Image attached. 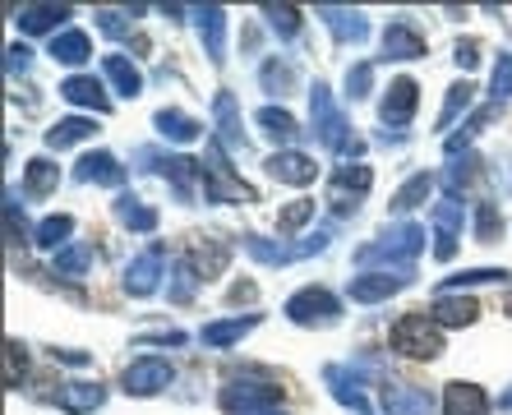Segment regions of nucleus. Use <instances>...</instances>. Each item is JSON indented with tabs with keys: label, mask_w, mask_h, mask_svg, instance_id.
Returning a JSON list of instances; mask_svg holds the SVG:
<instances>
[{
	"label": "nucleus",
	"mask_w": 512,
	"mask_h": 415,
	"mask_svg": "<svg viewBox=\"0 0 512 415\" xmlns=\"http://www.w3.org/2000/svg\"><path fill=\"white\" fill-rule=\"evenodd\" d=\"M199 176H203V194H208V203H254V190L231 171L227 148H222L217 139H208V157H203Z\"/></svg>",
	"instance_id": "1"
},
{
	"label": "nucleus",
	"mask_w": 512,
	"mask_h": 415,
	"mask_svg": "<svg viewBox=\"0 0 512 415\" xmlns=\"http://www.w3.org/2000/svg\"><path fill=\"white\" fill-rule=\"evenodd\" d=\"M388 346L406 360H434L443 351V332H439V323L425 319V314H402V319L393 323V332H388Z\"/></svg>",
	"instance_id": "2"
},
{
	"label": "nucleus",
	"mask_w": 512,
	"mask_h": 415,
	"mask_svg": "<svg viewBox=\"0 0 512 415\" xmlns=\"http://www.w3.org/2000/svg\"><path fill=\"white\" fill-rule=\"evenodd\" d=\"M425 249V226H416V222H402V226H393L388 236H379L374 245H360L356 249V263H411Z\"/></svg>",
	"instance_id": "3"
},
{
	"label": "nucleus",
	"mask_w": 512,
	"mask_h": 415,
	"mask_svg": "<svg viewBox=\"0 0 512 415\" xmlns=\"http://www.w3.org/2000/svg\"><path fill=\"white\" fill-rule=\"evenodd\" d=\"M310 116H314V130H310L314 139H319L323 148L342 153V143L351 139V134H346V116L333 102V88H328V83H314L310 88Z\"/></svg>",
	"instance_id": "4"
},
{
	"label": "nucleus",
	"mask_w": 512,
	"mask_h": 415,
	"mask_svg": "<svg viewBox=\"0 0 512 415\" xmlns=\"http://www.w3.org/2000/svg\"><path fill=\"white\" fill-rule=\"evenodd\" d=\"M286 319L300 323V328H319V323L328 328V323L342 319V300L333 291H323V286H305V291L286 300Z\"/></svg>",
	"instance_id": "5"
},
{
	"label": "nucleus",
	"mask_w": 512,
	"mask_h": 415,
	"mask_svg": "<svg viewBox=\"0 0 512 415\" xmlns=\"http://www.w3.org/2000/svg\"><path fill=\"white\" fill-rule=\"evenodd\" d=\"M370 185H374V171H370V166L346 162V166H337L333 176H328V203H333L337 213H356L360 199L370 194Z\"/></svg>",
	"instance_id": "6"
},
{
	"label": "nucleus",
	"mask_w": 512,
	"mask_h": 415,
	"mask_svg": "<svg viewBox=\"0 0 512 415\" xmlns=\"http://www.w3.org/2000/svg\"><path fill=\"white\" fill-rule=\"evenodd\" d=\"M222 411L231 415H259V411H277V402H282V388H273V383H227L222 388Z\"/></svg>",
	"instance_id": "7"
},
{
	"label": "nucleus",
	"mask_w": 512,
	"mask_h": 415,
	"mask_svg": "<svg viewBox=\"0 0 512 415\" xmlns=\"http://www.w3.org/2000/svg\"><path fill=\"white\" fill-rule=\"evenodd\" d=\"M411 282H416L411 268H402V273H365V277H351L346 296L356 300V305H379V300H393L397 291H406Z\"/></svg>",
	"instance_id": "8"
},
{
	"label": "nucleus",
	"mask_w": 512,
	"mask_h": 415,
	"mask_svg": "<svg viewBox=\"0 0 512 415\" xmlns=\"http://www.w3.org/2000/svg\"><path fill=\"white\" fill-rule=\"evenodd\" d=\"M171 379H176V369H171V360H157V356H148V360H134L130 369H125V392L130 397H153V392H162V388H171Z\"/></svg>",
	"instance_id": "9"
},
{
	"label": "nucleus",
	"mask_w": 512,
	"mask_h": 415,
	"mask_svg": "<svg viewBox=\"0 0 512 415\" xmlns=\"http://www.w3.org/2000/svg\"><path fill=\"white\" fill-rule=\"evenodd\" d=\"M162 268H167V245H153V249H143L139 259L125 268V291L130 296H153L157 282H162Z\"/></svg>",
	"instance_id": "10"
},
{
	"label": "nucleus",
	"mask_w": 512,
	"mask_h": 415,
	"mask_svg": "<svg viewBox=\"0 0 512 415\" xmlns=\"http://www.w3.org/2000/svg\"><path fill=\"white\" fill-rule=\"evenodd\" d=\"M462 203L453 199V194H448V199L439 203V208H434V259H453L457 254V231H462Z\"/></svg>",
	"instance_id": "11"
},
{
	"label": "nucleus",
	"mask_w": 512,
	"mask_h": 415,
	"mask_svg": "<svg viewBox=\"0 0 512 415\" xmlns=\"http://www.w3.org/2000/svg\"><path fill=\"white\" fill-rule=\"evenodd\" d=\"M139 162H157V171L176 185L180 203H190L194 199V171H199L203 162H190V157H167V153H157V148H143Z\"/></svg>",
	"instance_id": "12"
},
{
	"label": "nucleus",
	"mask_w": 512,
	"mask_h": 415,
	"mask_svg": "<svg viewBox=\"0 0 512 415\" xmlns=\"http://www.w3.org/2000/svg\"><path fill=\"white\" fill-rule=\"evenodd\" d=\"M383 415H434V392L416 383H393L383 392Z\"/></svg>",
	"instance_id": "13"
},
{
	"label": "nucleus",
	"mask_w": 512,
	"mask_h": 415,
	"mask_svg": "<svg viewBox=\"0 0 512 415\" xmlns=\"http://www.w3.org/2000/svg\"><path fill=\"white\" fill-rule=\"evenodd\" d=\"M416 102H420V88L416 79H393V88L383 93V125H411V116H416Z\"/></svg>",
	"instance_id": "14"
},
{
	"label": "nucleus",
	"mask_w": 512,
	"mask_h": 415,
	"mask_svg": "<svg viewBox=\"0 0 512 415\" xmlns=\"http://www.w3.org/2000/svg\"><path fill=\"white\" fill-rule=\"evenodd\" d=\"M323 379H328L333 397L346 406V411H356V415H374V411H370V402H365V392H360L356 369H346V365H328V369H323Z\"/></svg>",
	"instance_id": "15"
},
{
	"label": "nucleus",
	"mask_w": 512,
	"mask_h": 415,
	"mask_svg": "<svg viewBox=\"0 0 512 415\" xmlns=\"http://www.w3.org/2000/svg\"><path fill=\"white\" fill-rule=\"evenodd\" d=\"M74 176L88 180V185L120 190V185H125V166H120L111 153H84V157H79V166H74Z\"/></svg>",
	"instance_id": "16"
},
{
	"label": "nucleus",
	"mask_w": 512,
	"mask_h": 415,
	"mask_svg": "<svg viewBox=\"0 0 512 415\" xmlns=\"http://www.w3.org/2000/svg\"><path fill=\"white\" fill-rule=\"evenodd\" d=\"M268 176L273 180H282V185H310L314 176H319V162L314 157H305V153H273L268 157Z\"/></svg>",
	"instance_id": "17"
},
{
	"label": "nucleus",
	"mask_w": 512,
	"mask_h": 415,
	"mask_svg": "<svg viewBox=\"0 0 512 415\" xmlns=\"http://www.w3.org/2000/svg\"><path fill=\"white\" fill-rule=\"evenodd\" d=\"M383 56L388 60H420L425 56V37L416 33V24L397 19V24L383 28Z\"/></svg>",
	"instance_id": "18"
},
{
	"label": "nucleus",
	"mask_w": 512,
	"mask_h": 415,
	"mask_svg": "<svg viewBox=\"0 0 512 415\" xmlns=\"http://www.w3.org/2000/svg\"><path fill=\"white\" fill-rule=\"evenodd\" d=\"M60 97L74 102V107H88V111H111V97L107 88L93 79V74H74V79L60 83Z\"/></svg>",
	"instance_id": "19"
},
{
	"label": "nucleus",
	"mask_w": 512,
	"mask_h": 415,
	"mask_svg": "<svg viewBox=\"0 0 512 415\" xmlns=\"http://www.w3.org/2000/svg\"><path fill=\"white\" fill-rule=\"evenodd\" d=\"M443 415H489V397L476 383H448L443 388Z\"/></svg>",
	"instance_id": "20"
},
{
	"label": "nucleus",
	"mask_w": 512,
	"mask_h": 415,
	"mask_svg": "<svg viewBox=\"0 0 512 415\" xmlns=\"http://www.w3.org/2000/svg\"><path fill=\"white\" fill-rule=\"evenodd\" d=\"M319 19L328 24V33H333L337 42H365V37H370V24H365V14H360V10H337V5H323Z\"/></svg>",
	"instance_id": "21"
},
{
	"label": "nucleus",
	"mask_w": 512,
	"mask_h": 415,
	"mask_svg": "<svg viewBox=\"0 0 512 415\" xmlns=\"http://www.w3.org/2000/svg\"><path fill=\"white\" fill-rule=\"evenodd\" d=\"M429 319L439 323V328H471V323L480 319V305L471 296H439Z\"/></svg>",
	"instance_id": "22"
},
{
	"label": "nucleus",
	"mask_w": 512,
	"mask_h": 415,
	"mask_svg": "<svg viewBox=\"0 0 512 415\" xmlns=\"http://www.w3.org/2000/svg\"><path fill=\"white\" fill-rule=\"evenodd\" d=\"M107 402L102 383H60V411L65 415H88Z\"/></svg>",
	"instance_id": "23"
},
{
	"label": "nucleus",
	"mask_w": 512,
	"mask_h": 415,
	"mask_svg": "<svg viewBox=\"0 0 512 415\" xmlns=\"http://www.w3.org/2000/svg\"><path fill=\"white\" fill-rule=\"evenodd\" d=\"M199 33H203V47H208V60L213 65H222L227 60V10H217V5H208V10H199Z\"/></svg>",
	"instance_id": "24"
},
{
	"label": "nucleus",
	"mask_w": 512,
	"mask_h": 415,
	"mask_svg": "<svg viewBox=\"0 0 512 415\" xmlns=\"http://www.w3.org/2000/svg\"><path fill=\"white\" fill-rule=\"evenodd\" d=\"M60 19H70V5H24L14 24L24 28L28 37H37V33H51Z\"/></svg>",
	"instance_id": "25"
},
{
	"label": "nucleus",
	"mask_w": 512,
	"mask_h": 415,
	"mask_svg": "<svg viewBox=\"0 0 512 415\" xmlns=\"http://www.w3.org/2000/svg\"><path fill=\"white\" fill-rule=\"evenodd\" d=\"M180 259H190V268H194L199 277H213V273H222V268H227L231 249L222 245V240H213V245H203V240H194L190 254H180Z\"/></svg>",
	"instance_id": "26"
},
{
	"label": "nucleus",
	"mask_w": 512,
	"mask_h": 415,
	"mask_svg": "<svg viewBox=\"0 0 512 415\" xmlns=\"http://www.w3.org/2000/svg\"><path fill=\"white\" fill-rule=\"evenodd\" d=\"M51 56H56L60 65H84V60L93 56V42H88V33H79V28H65V33L51 37Z\"/></svg>",
	"instance_id": "27"
},
{
	"label": "nucleus",
	"mask_w": 512,
	"mask_h": 415,
	"mask_svg": "<svg viewBox=\"0 0 512 415\" xmlns=\"http://www.w3.org/2000/svg\"><path fill=\"white\" fill-rule=\"evenodd\" d=\"M254 125H259V130L268 134L273 143H296L300 139L296 116H291V111H282V107H263L259 116H254Z\"/></svg>",
	"instance_id": "28"
},
{
	"label": "nucleus",
	"mask_w": 512,
	"mask_h": 415,
	"mask_svg": "<svg viewBox=\"0 0 512 415\" xmlns=\"http://www.w3.org/2000/svg\"><path fill=\"white\" fill-rule=\"evenodd\" d=\"M250 328H259V314H236V319L208 323V328H203V342H208V346H217V351H222V346L240 342V337H245V332H250Z\"/></svg>",
	"instance_id": "29"
},
{
	"label": "nucleus",
	"mask_w": 512,
	"mask_h": 415,
	"mask_svg": "<svg viewBox=\"0 0 512 415\" xmlns=\"http://www.w3.org/2000/svg\"><path fill=\"white\" fill-rule=\"evenodd\" d=\"M102 70H107L111 88H116L120 97H139L143 93V74L134 70L125 56H102Z\"/></svg>",
	"instance_id": "30"
},
{
	"label": "nucleus",
	"mask_w": 512,
	"mask_h": 415,
	"mask_svg": "<svg viewBox=\"0 0 512 415\" xmlns=\"http://www.w3.org/2000/svg\"><path fill=\"white\" fill-rule=\"evenodd\" d=\"M217 143H222V148H240V143H245V130H240V116H236V97L231 93H217Z\"/></svg>",
	"instance_id": "31"
},
{
	"label": "nucleus",
	"mask_w": 512,
	"mask_h": 415,
	"mask_svg": "<svg viewBox=\"0 0 512 415\" xmlns=\"http://www.w3.org/2000/svg\"><path fill=\"white\" fill-rule=\"evenodd\" d=\"M93 130L97 125L88 116H65V120H56V125L47 130V148H56L60 153V148H70V143H84Z\"/></svg>",
	"instance_id": "32"
},
{
	"label": "nucleus",
	"mask_w": 512,
	"mask_h": 415,
	"mask_svg": "<svg viewBox=\"0 0 512 415\" xmlns=\"http://www.w3.org/2000/svg\"><path fill=\"white\" fill-rule=\"evenodd\" d=\"M116 217H120V226H130V231H157V213L143 199H134V194H120L116 199Z\"/></svg>",
	"instance_id": "33"
},
{
	"label": "nucleus",
	"mask_w": 512,
	"mask_h": 415,
	"mask_svg": "<svg viewBox=\"0 0 512 415\" xmlns=\"http://www.w3.org/2000/svg\"><path fill=\"white\" fill-rule=\"evenodd\" d=\"M153 125H157V130H162V134H167V139H176V143H190V139H199V130H203L199 120H194V116H185V111H157V116H153Z\"/></svg>",
	"instance_id": "34"
},
{
	"label": "nucleus",
	"mask_w": 512,
	"mask_h": 415,
	"mask_svg": "<svg viewBox=\"0 0 512 415\" xmlns=\"http://www.w3.org/2000/svg\"><path fill=\"white\" fill-rule=\"evenodd\" d=\"M56 180H60V166L51 162V157H33V162H28V171H24V190L42 199V194L56 190Z\"/></svg>",
	"instance_id": "35"
},
{
	"label": "nucleus",
	"mask_w": 512,
	"mask_h": 415,
	"mask_svg": "<svg viewBox=\"0 0 512 415\" xmlns=\"http://www.w3.org/2000/svg\"><path fill=\"white\" fill-rule=\"evenodd\" d=\"M429 194H434V176H429V171H420V176H411L402 190L393 194V213H411V208H420Z\"/></svg>",
	"instance_id": "36"
},
{
	"label": "nucleus",
	"mask_w": 512,
	"mask_h": 415,
	"mask_svg": "<svg viewBox=\"0 0 512 415\" xmlns=\"http://www.w3.org/2000/svg\"><path fill=\"white\" fill-rule=\"evenodd\" d=\"M70 231H74V217H65V213H51V217H42V222H37V245L42 249H65V240H70Z\"/></svg>",
	"instance_id": "37"
},
{
	"label": "nucleus",
	"mask_w": 512,
	"mask_h": 415,
	"mask_svg": "<svg viewBox=\"0 0 512 415\" xmlns=\"http://www.w3.org/2000/svg\"><path fill=\"white\" fill-rule=\"evenodd\" d=\"M508 268H466V273H457V277H448L443 282V291L439 296H453V291H466V286H485V282H508Z\"/></svg>",
	"instance_id": "38"
},
{
	"label": "nucleus",
	"mask_w": 512,
	"mask_h": 415,
	"mask_svg": "<svg viewBox=\"0 0 512 415\" xmlns=\"http://www.w3.org/2000/svg\"><path fill=\"white\" fill-rule=\"evenodd\" d=\"M471 97H476V83L471 79H457L453 88H448V102H443V111H439V130H448L457 116H462L466 107H471Z\"/></svg>",
	"instance_id": "39"
},
{
	"label": "nucleus",
	"mask_w": 512,
	"mask_h": 415,
	"mask_svg": "<svg viewBox=\"0 0 512 415\" xmlns=\"http://www.w3.org/2000/svg\"><path fill=\"white\" fill-rule=\"evenodd\" d=\"M259 83H263V93L286 97L291 88H296V70H291V65H282V60H268V65L259 70Z\"/></svg>",
	"instance_id": "40"
},
{
	"label": "nucleus",
	"mask_w": 512,
	"mask_h": 415,
	"mask_svg": "<svg viewBox=\"0 0 512 415\" xmlns=\"http://www.w3.org/2000/svg\"><path fill=\"white\" fill-rule=\"evenodd\" d=\"M88 263H93V249L88 245H65L56 254V277H84Z\"/></svg>",
	"instance_id": "41"
},
{
	"label": "nucleus",
	"mask_w": 512,
	"mask_h": 415,
	"mask_svg": "<svg viewBox=\"0 0 512 415\" xmlns=\"http://www.w3.org/2000/svg\"><path fill=\"white\" fill-rule=\"evenodd\" d=\"M263 19L273 24L277 37H296L300 33V10L296 5H263Z\"/></svg>",
	"instance_id": "42"
},
{
	"label": "nucleus",
	"mask_w": 512,
	"mask_h": 415,
	"mask_svg": "<svg viewBox=\"0 0 512 415\" xmlns=\"http://www.w3.org/2000/svg\"><path fill=\"white\" fill-rule=\"evenodd\" d=\"M245 249H250L259 263H268V268H282V263L296 259V249H282V245H268L263 236H245Z\"/></svg>",
	"instance_id": "43"
},
{
	"label": "nucleus",
	"mask_w": 512,
	"mask_h": 415,
	"mask_svg": "<svg viewBox=\"0 0 512 415\" xmlns=\"http://www.w3.org/2000/svg\"><path fill=\"white\" fill-rule=\"evenodd\" d=\"M199 282H203V277L190 268V259H176V282H171V300H176V305H190L194 291H199Z\"/></svg>",
	"instance_id": "44"
},
{
	"label": "nucleus",
	"mask_w": 512,
	"mask_h": 415,
	"mask_svg": "<svg viewBox=\"0 0 512 415\" xmlns=\"http://www.w3.org/2000/svg\"><path fill=\"white\" fill-rule=\"evenodd\" d=\"M499 231H503L499 208H494V203H476V240H480V245H494V240H499Z\"/></svg>",
	"instance_id": "45"
},
{
	"label": "nucleus",
	"mask_w": 512,
	"mask_h": 415,
	"mask_svg": "<svg viewBox=\"0 0 512 415\" xmlns=\"http://www.w3.org/2000/svg\"><path fill=\"white\" fill-rule=\"evenodd\" d=\"M24 369H28V351L19 342H5V388H19L24 383Z\"/></svg>",
	"instance_id": "46"
},
{
	"label": "nucleus",
	"mask_w": 512,
	"mask_h": 415,
	"mask_svg": "<svg viewBox=\"0 0 512 415\" xmlns=\"http://www.w3.org/2000/svg\"><path fill=\"white\" fill-rule=\"evenodd\" d=\"M28 236H33V231H28V217L19 213V203H14V194H10V199H5V240H10V245H24Z\"/></svg>",
	"instance_id": "47"
},
{
	"label": "nucleus",
	"mask_w": 512,
	"mask_h": 415,
	"mask_svg": "<svg viewBox=\"0 0 512 415\" xmlns=\"http://www.w3.org/2000/svg\"><path fill=\"white\" fill-rule=\"evenodd\" d=\"M310 217H314V199H296V203H286L282 213H277V226H282V231H300Z\"/></svg>",
	"instance_id": "48"
},
{
	"label": "nucleus",
	"mask_w": 512,
	"mask_h": 415,
	"mask_svg": "<svg viewBox=\"0 0 512 415\" xmlns=\"http://www.w3.org/2000/svg\"><path fill=\"white\" fill-rule=\"evenodd\" d=\"M370 79H374V65H365V60H360V65H351V70H346V97H365L370 93Z\"/></svg>",
	"instance_id": "49"
},
{
	"label": "nucleus",
	"mask_w": 512,
	"mask_h": 415,
	"mask_svg": "<svg viewBox=\"0 0 512 415\" xmlns=\"http://www.w3.org/2000/svg\"><path fill=\"white\" fill-rule=\"evenodd\" d=\"M489 93H494V102L512 97V56H499V65H494V83H489Z\"/></svg>",
	"instance_id": "50"
},
{
	"label": "nucleus",
	"mask_w": 512,
	"mask_h": 415,
	"mask_svg": "<svg viewBox=\"0 0 512 415\" xmlns=\"http://www.w3.org/2000/svg\"><path fill=\"white\" fill-rule=\"evenodd\" d=\"M476 157H466V162H453V171H448V190H453V199H457V190H462V185H471V180H476Z\"/></svg>",
	"instance_id": "51"
},
{
	"label": "nucleus",
	"mask_w": 512,
	"mask_h": 415,
	"mask_svg": "<svg viewBox=\"0 0 512 415\" xmlns=\"http://www.w3.org/2000/svg\"><path fill=\"white\" fill-rule=\"evenodd\" d=\"M97 28H102L107 37H125V33H130V24H125V14H120V10H102V14H97Z\"/></svg>",
	"instance_id": "52"
},
{
	"label": "nucleus",
	"mask_w": 512,
	"mask_h": 415,
	"mask_svg": "<svg viewBox=\"0 0 512 415\" xmlns=\"http://www.w3.org/2000/svg\"><path fill=\"white\" fill-rule=\"evenodd\" d=\"M5 56H10V60H5V70H10V74H19V70H28V65H33V51H28L24 42H14Z\"/></svg>",
	"instance_id": "53"
},
{
	"label": "nucleus",
	"mask_w": 512,
	"mask_h": 415,
	"mask_svg": "<svg viewBox=\"0 0 512 415\" xmlns=\"http://www.w3.org/2000/svg\"><path fill=\"white\" fill-rule=\"evenodd\" d=\"M457 65H462V70H476L480 65V42H457Z\"/></svg>",
	"instance_id": "54"
},
{
	"label": "nucleus",
	"mask_w": 512,
	"mask_h": 415,
	"mask_svg": "<svg viewBox=\"0 0 512 415\" xmlns=\"http://www.w3.org/2000/svg\"><path fill=\"white\" fill-rule=\"evenodd\" d=\"M143 342H153V346H180V342H185V332H176V328H171V332H153V337H143Z\"/></svg>",
	"instance_id": "55"
},
{
	"label": "nucleus",
	"mask_w": 512,
	"mask_h": 415,
	"mask_svg": "<svg viewBox=\"0 0 512 415\" xmlns=\"http://www.w3.org/2000/svg\"><path fill=\"white\" fill-rule=\"evenodd\" d=\"M56 360H65V365H88V351H56Z\"/></svg>",
	"instance_id": "56"
},
{
	"label": "nucleus",
	"mask_w": 512,
	"mask_h": 415,
	"mask_svg": "<svg viewBox=\"0 0 512 415\" xmlns=\"http://www.w3.org/2000/svg\"><path fill=\"white\" fill-rule=\"evenodd\" d=\"M231 300H254V286H250V282L236 286V291H231Z\"/></svg>",
	"instance_id": "57"
},
{
	"label": "nucleus",
	"mask_w": 512,
	"mask_h": 415,
	"mask_svg": "<svg viewBox=\"0 0 512 415\" xmlns=\"http://www.w3.org/2000/svg\"><path fill=\"white\" fill-rule=\"evenodd\" d=\"M499 411H512V388H508V392H503V397H499Z\"/></svg>",
	"instance_id": "58"
},
{
	"label": "nucleus",
	"mask_w": 512,
	"mask_h": 415,
	"mask_svg": "<svg viewBox=\"0 0 512 415\" xmlns=\"http://www.w3.org/2000/svg\"><path fill=\"white\" fill-rule=\"evenodd\" d=\"M503 309H508V314H512V296H508V305H503Z\"/></svg>",
	"instance_id": "59"
},
{
	"label": "nucleus",
	"mask_w": 512,
	"mask_h": 415,
	"mask_svg": "<svg viewBox=\"0 0 512 415\" xmlns=\"http://www.w3.org/2000/svg\"><path fill=\"white\" fill-rule=\"evenodd\" d=\"M259 415H282V411H259Z\"/></svg>",
	"instance_id": "60"
}]
</instances>
